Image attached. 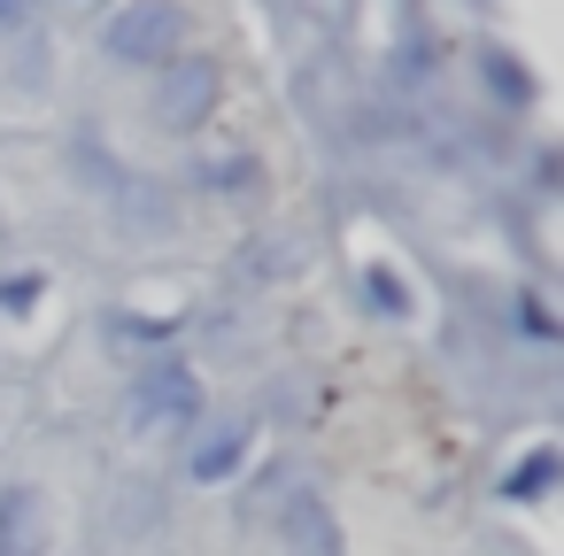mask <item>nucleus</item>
<instances>
[{"label": "nucleus", "instance_id": "0eeeda50", "mask_svg": "<svg viewBox=\"0 0 564 556\" xmlns=\"http://www.w3.org/2000/svg\"><path fill=\"white\" fill-rule=\"evenodd\" d=\"M24 9H32V0H0V24H24Z\"/></svg>", "mask_w": 564, "mask_h": 556}, {"label": "nucleus", "instance_id": "7ed1b4c3", "mask_svg": "<svg viewBox=\"0 0 564 556\" xmlns=\"http://www.w3.org/2000/svg\"><path fill=\"white\" fill-rule=\"evenodd\" d=\"M279 541H286V556H340V525H333V510L317 494H286Z\"/></svg>", "mask_w": 564, "mask_h": 556}, {"label": "nucleus", "instance_id": "f257e3e1", "mask_svg": "<svg viewBox=\"0 0 564 556\" xmlns=\"http://www.w3.org/2000/svg\"><path fill=\"white\" fill-rule=\"evenodd\" d=\"M186 32L194 24H186L178 0H124V9L109 17V32H101V47L124 70H163V63L186 55Z\"/></svg>", "mask_w": 564, "mask_h": 556}, {"label": "nucleus", "instance_id": "39448f33", "mask_svg": "<svg viewBox=\"0 0 564 556\" xmlns=\"http://www.w3.org/2000/svg\"><path fill=\"white\" fill-rule=\"evenodd\" d=\"M163 70H171V86H163V101H155V124L186 132V124L217 101V78H209V63H163Z\"/></svg>", "mask_w": 564, "mask_h": 556}, {"label": "nucleus", "instance_id": "f03ea898", "mask_svg": "<svg viewBox=\"0 0 564 556\" xmlns=\"http://www.w3.org/2000/svg\"><path fill=\"white\" fill-rule=\"evenodd\" d=\"M194 417H202V379L186 363H155L132 379V425L140 433H178Z\"/></svg>", "mask_w": 564, "mask_h": 556}, {"label": "nucleus", "instance_id": "20e7f679", "mask_svg": "<svg viewBox=\"0 0 564 556\" xmlns=\"http://www.w3.org/2000/svg\"><path fill=\"white\" fill-rule=\"evenodd\" d=\"M0 556H47V502L32 487L0 494Z\"/></svg>", "mask_w": 564, "mask_h": 556}, {"label": "nucleus", "instance_id": "423d86ee", "mask_svg": "<svg viewBox=\"0 0 564 556\" xmlns=\"http://www.w3.org/2000/svg\"><path fill=\"white\" fill-rule=\"evenodd\" d=\"M240 448H248V425H217V433L194 448V479H225V471L240 464Z\"/></svg>", "mask_w": 564, "mask_h": 556}]
</instances>
